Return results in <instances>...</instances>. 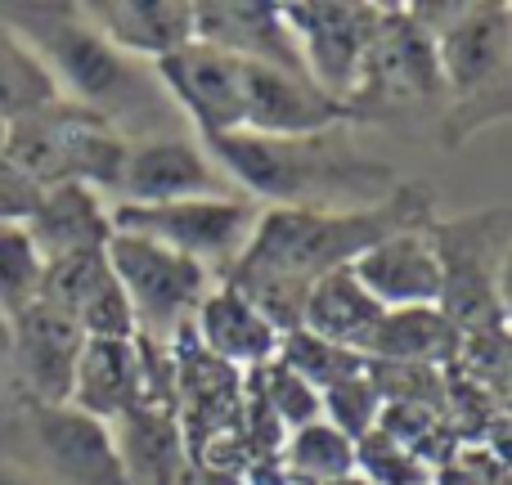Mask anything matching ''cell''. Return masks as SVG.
<instances>
[{
	"label": "cell",
	"mask_w": 512,
	"mask_h": 485,
	"mask_svg": "<svg viewBox=\"0 0 512 485\" xmlns=\"http://www.w3.org/2000/svg\"><path fill=\"white\" fill-rule=\"evenodd\" d=\"M0 153L41 189L86 185L99 198H113L117 171L126 158V135H117L104 117L59 99L41 113L9 122Z\"/></svg>",
	"instance_id": "5b68a950"
},
{
	"label": "cell",
	"mask_w": 512,
	"mask_h": 485,
	"mask_svg": "<svg viewBox=\"0 0 512 485\" xmlns=\"http://www.w3.org/2000/svg\"><path fill=\"white\" fill-rule=\"evenodd\" d=\"M194 41L216 45L243 63H265V68L306 77L288 23H283V9L274 0L265 5L261 0H194Z\"/></svg>",
	"instance_id": "ac0fdd59"
},
{
	"label": "cell",
	"mask_w": 512,
	"mask_h": 485,
	"mask_svg": "<svg viewBox=\"0 0 512 485\" xmlns=\"http://www.w3.org/2000/svg\"><path fill=\"white\" fill-rule=\"evenodd\" d=\"M0 144H5V122H0Z\"/></svg>",
	"instance_id": "8d00e7d4"
},
{
	"label": "cell",
	"mask_w": 512,
	"mask_h": 485,
	"mask_svg": "<svg viewBox=\"0 0 512 485\" xmlns=\"http://www.w3.org/2000/svg\"><path fill=\"white\" fill-rule=\"evenodd\" d=\"M319 414H324V423H333L342 436H351V441L369 436L373 427H378V414H382V396H378V387H373L369 369L319 391Z\"/></svg>",
	"instance_id": "f1b7e54d"
},
{
	"label": "cell",
	"mask_w": 512,
	"mask_h": 485,
	"mask_svg": "<svg viewBox=\"0 0 512 485\" xmlns=\"http://www.w3.org/2000/svg\"><path fill=\"white\" fill-rule=\"evenodd\" d=\"M279 364H288L292 373H297L301 382H310L315 391L333 387V382L342 378H355V373L369 369V360L355 351H342V346L333 342H319V337H310L306 328H297V333H283L279 337V355H274Z\"/></svg>",
	"instance_id": "83f0119b"
},
{
	"label": "cell",
	"mask_w": 512,
	"mask_h": 485,
	"mask_svg": "<svg viewBox=\"0 0 512 485\" xmlns=\"http://www.w3.org/2000/svg\"><path fill=\"white\" fill-rule=\"evenodd\" d=\"M432 485H508V463L481 441H459L450 459L432 472Z\"/></svg>",
	"instance_id": "1f68e13d"
},
{
	"label": "cell",
	"mask_w": 512,
	"mask_h": 485,
	"mask_svg": "<svg viewBox=\"0 0 512 485\" xmlns=\"http://www.w3.org/2000/svg\"><path fill=\"white\" fill-rule=\"evenodd\" d=\"M445 113L436 36L414 14V5H378L364 72L346 104V122H396L409 113Z\"/></svg>",
	"instance_id": "52a82bcc"
},
{
	"label": "cell",
	"mask_w": 512,
	"mask_h": 485,
	"mask_svg": "<svg viewBox=\"0 0 512 485\" xmlns=\"http://www.w3.org/2000/svg\"><path fill=\"white\" fill-rule=\"evenodd\" d=\"M378 319H382V306L364 292V283L351 274V265L319 274L306 292V310H301V328H306L310 337L333 342L355 355H364Z\"/></svg>",
	"instance_id": "603a6c76"
},
{
	"label": "cell",
	"mask_w": 512,
	"mask_h": 485,
	"mask_svg": "<svg viewBox=\"0 0 512 485\" xmlns=\"http://www.w3.org/2000/svg\"><path fill=\"white\" fill-rule=\"evenodd\" d=\"M45 261L36 252L27 225H0V319L23 315L41 301Z\"/></svg>",
	"instance_id": "4316f807"
},
{
	"label": "cell",
	"mask_w": 512,
	"mask_h": 485,
	"mask_svg": "<svg viewBox=\"0 0 512 485\" xmlns=\"http://www.w3.org/2000/svg\"><path fill=\"white\" fill-rule=\"evenodd\" d=\"M436 36L441 63L445 144H463L512 113V9L504 0L477 5H414Z\"/></svg>",
	"instance_id": "277c9868"
},
{
	"label": "cell",
	"mask_w": 512,
	"mask_h": 485,
	"mask_svg": "<svg viewBox=\"0 0 512 485\" xmlns=\"http://www.w3.org/2000/svg\"><path fill=\"white\" fill-rule=\"evenodd\" d=\"M436 221V207L427 185L400 180L382 203L355 207V212H301V207H261L243 256L221 274L216 283H243V279H283L310 288L319 274L351 265L364 247L396 230Z\"/></svg>",
	"instance_id": "7a4b0ae2"
},
{
	"label": "cell",
	"mask_w": 512,
	"mask_h": 485,
	"mask_svg": "<svg viewBox=\"0 0 512 485\" xmlns=\"http://www.w3.org/2000/svg\"><path fill=\"white\" fill-rule=\"evenodd\" d=\"M0 18L41 54L68 104L104 117L126 140H144L149 122L158 126V113L171 104L153 68L113 50L77 5H0Z\"/></svg>",
	"instance_id": "3957f363"
},
{
	"label": "cell",
	"mask_w": 512,
	"mask_h": 485,
	"mask_svg": "<svg viewBox=\"0 0 512 485\" xmlns=\"http://www.w3.org/2000/svg\"><path fill=\"white\" fill-rule=\"evenodd\" d=\"M454 351H459V328L436 306H414V310H382L378 328H373L369 346H364V360L445 369L454 360Z\"/></svg>",
	"instance_id": "cb8c5ba5"
},
{
	"label": "cell",
	"mask_w": 512,
	"mask_h": 485,
	"mask_svg": "<svg viewBox=\"0 0 512 485\" xmlns=\"http://www.w3.org/2000/svg\"><path fill=\"white\" fill-rule=\"evenodd\" d=\"M239 189L216 171L198 140L185 135H144L126 140V158L117 171L113 203H180V198H230Z\"/></svg>",
	"instance_id": "7c38bea8"
},
{
	"label": "cell",
	"mask_w": 512,
	"mask_h": 485,
	"mask_svg": "<svg viewBox=\"0 0 512 485\" xmlns=\"http://www.w3.org/2000/svg\"><path fill=\"white\" fill-rule=\"evenodd\" d=\"M0 485H41V481H36L32 472L18 468L14 459H5V454H0Z\"/></svg>",
	"instance_id": "e575fe53"
},
{
	"label": "cell",
	"mask_w": 512,
	"mask_h": 485,
	"mask_svg": "<svg viewBox=\"0 0 512 485\" xmlns=\"http://www.w3.org/2000/svg\"><path fill=\"white\" fill-rule=\"evenodd\" d=\"M5 391L14 396V373H9V319H0V396H5ZM9 405H14V400H9Z\"/></svg>",
	"instance_id": "836d02e7"
},
{
	"label": "cell",
	"mask_w": 512,
	"mask_h": 485,
	"mask_svg": "<svg viewBox=\"0 0 512 485\" xmlns=\"http://www.w3.org/2000/svg\"><path fill=\"white\" fill-rule=\"evenodd\" d=\"M256 221H261V203L243 194L230 198H180V203H108V225L113 234H135L149 239L167 252H180L198 261L212 279H221L248 247Z\"/></svg>",
	"instance_id": "9c48e42d"
},
{
	"label": "cell",
	"mask_w": 512,
	"mask_h": 485,
	"mask_svg": "<svg viewBox=\"0 0 512 485\" xmlns=\"http://www.w3.org/2000/svg\"><path fill=\"white\" fill-rule=\"evenodd\" d=\"M108 436H113L122 485H185L189 450L176 405L144 400V405L126 409L122 418H113Z\"/></svg>",
	"instance_id": "d6986e66"
},
{
	"label": "cell",
	"mask_w": 512,
	"mask_h": 485,
	"mask_svg": "<svg viewBox=\"0 0 512 485\" xmlns=\"http://www.w3.org/2000/svg\"><path fill=\"white\" fill-rule=\"evenodd\" d=\"M68 405L95 423H113L144 405V364L135 337H86Z\"/></svg>",
	"instance_id": "ffe728a7"
},
{
	"label": "cell",
	"mask_w": 512,
	"mask_h": 485,
	"mask_svg": "<svg viewBox=\"0 0 512 485\" xmlns=\"http://www.w3.org/2000/svg\"><path fill=\"white\" fill-rule=\"evenodd\" d=\"M81 346H86V333L77 328V319L63 315L50 301H36L23 315L9 319L14 405L18 400H32V405H68Z\"/></svg>",
	"instance_id": "4fadbf2b"
},
{
	"label": "cell",
	"mask_w": 512,
	"mask_h": 485,
	"mask_svg": "<svg viewBox=\"0 0 512 485\" xmlns=\"http://www.w3.org/2000/svg\"><path fill=\"white\" fill-rule=\"evenodd\" d=\"M59 86H54L50 68L41 63V54L0 18V122H18L32 117L41 108L59 104Z\"/></svg>",
	"instance_id": "d4e9b609"
},
{
	"label": "cell",
	"mask_w": 512,
	"mask_h": 485,
	"mask_svg": "<svg viewBox=\"0 0 512 485\" xmlns=\"http://www.w3.org/2000/svg\"><path fill=\"white\" fill-rule=\"evenodd\" d=\"M153 77L171 108L194 122L198 140L243 131V59L207 41H189L171 59L153 63Z\"/></svg>",
	"instance_id": "5bb4252c"
},
{
	"label": "cell",
	"mask_w": 512,
	"mask_h": 485,
	"mask_svg": "<svg viewBox=\"0 0 512 485\" xmlns=\"http://www.w3.org/2000/svg\"><path fill=\"white\" fill-rule=\"evenodd\" d=\"M256 382H261V396H265V405H270V414L283 423V432H297V427L324 418L319 414V391L310 387V382H301L288 364H279V360L261 364Z\"/></svg>",
	"instance_id": "f546056e"
},
{
	"label": "cell",
	"mask_w": 512,
	"mask_h": 485,
	"mask_svg": "<svg viewBox=\"0 0 512 485\" xmlns=\"http://www.w3.org/2000/svg\"><path fill=\"white\" fill-rule=\"evenodd\" d=\"M427 225L387 234L351 261V274L382 310H441V261H436V247L427 239Z\"/></svg>",
	"instance_id": "2e32d148"
},
{
	"label": "cell",
	"mask_w": 512,
	"mask_h": 485,
	"mask_svg": "<svg viewBox=\"0 0 512 485\" xmlns=\"http://www.w3.org/2000/svg\"><path fill=\"white\" fill-rule=\"evenodd\" d=\"M324 485H369L360 477V472H351V477H337V481H324Z\"/></svg>",
	"instance_id": "d590c367"
},
{
	"label": "cell",
	"mask_w": 512,
	"mask_h": 485,
	"mask_svg": "<svg viewBox=\"0 0 512 485\" xmlns=\"http://www.w3.org/2000/svg\"><path fill=\"white\" fill-rule=\"evenodd\" d=\"M203 153L252 203L301 212H355L400 189V171L364 158L337 131L270 140V135H203Z\"/></svg>",
	"instance_id": "6da1fadb"
},
{
	"label": "cell",
	"mask_w": 512,
	"mask_h": 485,
	"mask_svg": "<svg viewBox=\"0 0 512 485\" xmlns=\"http://www.w3.org/2000/svg\"><path fill=\"white\" fill-rule=\"evenodd\" d=\"M508 207L427 225L441 261V315L463 333H508Z\"/></svg>",
	"instance_id": "8992f818"
},
{
	"label": "cell",
	"mask_w": 512,
	"mask_h": 485,
	"mask_svg": "<svg viewBox=\"0 0 512 485\" xmlns=\"http://www.w3.org/2000/svg\"><path fill=\"white\" fill-rule=\"evenodd\" d=\"M346 122V108L333 104L324 90L306 77L265 63H243V131L270 135V140H297V135H324Z\"/></svg>",
	"instance_id": "9a60e30c"
},
{
	"label": "cell",
	"mask_w": 512,
	"mask_h": 485,
	"mask_svg": "<svg viewBox=\"0 0 512 485\" xmlns=\"http://www.w3.org/2000/svg\"><path fill=\"white\" fill-rule=\"evenodd\" d=\"M279 472L288 485H324L355 472V441L342 436L333 423H306L288 432L279 450Z\"/></svg>",
	"instance_id": "484cf974"
},
{
	"label": "cell",
	"mask_w": 512,
	"mask_h": 485,
	"mask_svg": "<svg viewBox=\"0 0 512 485\" xmlns=\"http://www.w3.org/2000/svg\"><path fill=\"white\" fill-rule=\"evenodd\" d=\"M108 265L126 292V306L135 315V337L171 351L180 328L194 319L198 301L212 292V274L198 261L167 247L135 239V234H113L108 239Z\"/></svg>",
	"instance_id": "30bf717a"
},
{
	"label": "cell",
	"mask_w": 512,
	"mask_h": 485,
	"mask_svg": "<svg viewBox=\"0 0 512 485\" xmlns=\"http://www.w3.org/2000/svg\"><path fill=\"white\" fill-rule=\"evenodd\" d=\"M81 18L135 63H162L194 41V0H86Z\"/></svg>",
	"instance_id": "e0dca14e"
},
{
	"label": "cell",
	"mask_w": 512,
	"mask_h": 485,
	"mask_svg": "<svg viewBox=\"0 0 512 485\" xmlns=\"http://www.w3.org/2000/svg\"><path fill=\"white\" fill-rule=\"evenodd\" d=\"M0 454L41 485H122L108 423H95L72 405L18 400L0 409Z\"/></svg>",
	"instance_id": "ba28073f"
},
{
	"label": "cell",
	"mask_w": 512,
	"mask_h": 485,
	"mask_svg": "<svg viewBox=\"0 0 512 485\" xmlns=\"http://www.w3.org/2000/svg\"><path fill=\"white\" fill-rule=\"evenodd\" d=\"M27 234H32L41 261H68L81 252H104L113 239L108 225V203L86 185H54L41 194L36 212L27 216Z\"/></svg>",
	"instance_id": "7402d4cb"
},
{
	"label": "cell",
	"mask_w": 512,
	"mask_h": 485,
	"mask_svg": "<svg viewBox=\"0 0 512 485\" xmlns=\"http://www.w3.org/2000/svg\"><path fill=\"white\" fill-rule=\"evenodd\" d=\"M283 23L297 45L301 72L315 90H324L333 104H351L364 72L373 27H378V5L364 0H288Z\"/></svg>",
	"instance_id": "8fae6325"
},
{
	"label": "cell",
	"mask_w": 512,
	"mask_h": 485,
	"mask_svg": "<svg viewBox=\"0 0 512 485\" xmlns=\"http://www.w3.org/2000/svg\"><path fill=\"white\" fill-rule=\"evenodd\" d=\"M41 194L45 189L32 185V180L0 153V225H27V216L36 212Z\"/></svg>",
	"instance_id": "d6a6232c"
},
{
	"label": "cell",
	"mask_w": 512,
	"mask_h": 485,
	"mask_svg": "<svg viewBox=\"0 0 512 485\" xmlns=\"http://www.w3.org/2000/svg\"><path fill=\"white\" fill-rule=\"evenodd\" d=\"M355 472L369 485H432V468H423L414 454L400 450L382 432L355 441Z\"/></svg>",
	"instance_id": "4dcf8cb0"
},
{
	"label": "cell",
	"mask_w": 512,
	"mask_h": 485,
	"mask_svg": "<svg viewBox=\"0 0 512 485\" xmlns=\"http://www.w3.org/2000/svg\"><path fill=\"white\" fill-rule=\"evenodd\" d=\"M194 337L207 355H216L221 364L230 369L248 373V369H261L279 355V333L261 319V310L243 297L239 288L230 283H212L203 301L194 310Z\"/></svg>",
	"instance_id": "44dd1931"
}]
</instances>
